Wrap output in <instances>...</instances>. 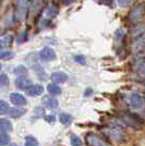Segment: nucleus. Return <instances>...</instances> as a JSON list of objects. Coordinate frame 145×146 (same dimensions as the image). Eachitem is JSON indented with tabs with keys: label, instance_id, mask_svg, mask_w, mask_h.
Listing matches in <instances>:
<instances>
[{
	"label": "nucleus",
	"instance_id": "obj_33",
	"mask_svg": "<svg viewBox=\"0 0 145 146\" xmlns=\"http://www.w3.org/2000/svg\"><path fill=\"white\" fill-rule=\"evenodd\" d=\"M1 68H2V67H1V64H0V70H1Z\"/></svg>",
	"mask_w": 145,
	"mask_h": 146
},
{
	"label": "nucleus",
	"instance_id": "obj_17",
	"mask_svg": "<svg viewBox=\"0 0 145 146\" xmlns=\"http://www.w3.org/2000/svg\"><path fill=\"white\" fill-rule=\"evenodd\" d=\"M59 120H60V122L62 124L68 125V124H70L72 122V116L69 115V113H66V112H62V113H60V116H59Z\"/></svg>",
	"mask_w": 145,
	"mask_h": 146
},
{
	"label": "nucleus",
	"instance_id": "obj_31",
	"mask_svg": "<svg viewBox=\"0 0 145 146\" xmlns=\"http://www.w3.org/2000/svg\"><path fill=\"white\" fill-rule=\"evenodd\" d=\"M92 93H93V90H92L91 87H88V88H86V91H85L84 95L87 97V96H90V95H92Z\"/></svg>",
	"mask_w": 145,
	"mask_h": 146
},
{
	"label": "nucleus",
	"instance_id": "obj_4",
	"mask_svg": "<svg viewBox=\"0 0 145 146\" xmlns=\"http://www.w3.org/2000/svg\"><path fill=\"white\" fill-rule=\"evenodd\" d=\"M130 104H131V106L134 109H141L145 105L144 98L138 93H133L131 95V97H130Z\"/></svg>",
	"mask_w": 145,
	"mask_h": 146
},
{
	"label": "nucleus",
	"instance_id": "obj_9",
	"mask_svg": "<svg viewBox=\"0 0 145 146\" xmlns=\"http://www.w3.org/2000/svg\"><path fill=\"white\" fill-rule=\"evenodd\" d=\"M15 85L20 90H24L25 91L26 88H29L31 86V80L23 76V75H21V76H19L18 79L15 80Z\"/></svg>",
	"mask_w": 145,
	"mask_h": 146
},
{
	"label": "nucleus",
	"instance_id": "obj_32",
	"mask_svg": "<svg viewBox=\"0 0 145 146\" xmlns=\"http://www.w3.org/2000/svg\"><path fill=\"white\" fill-rule=\"evenodd\" d=\"M10 146H19V145H17V144H11Z\"/></svg>",
	"mask_w": 145,
	"mask_h": 146
},
{
	"label": "nucleus",
	"instance_id": "obj_8",
	"mask_svg": "<svg viewBox=\"0 0 145 146\" xmlns=\"http://www.w3.org/2000/svg\"><path fill=\"white\" fill-rule=\"evenodd\" d=\"M25 92H26V94H27L29 96L34 97V96H38V95L43 94L44 87H43L42 85H39V84H35V85H31L29 88H26Z\"/></svg>",
	"mask_w": 145,
	"mask_h": 146
},
{
	"label": "nucleus",
	"instance_id": "obj_10",
	"mask_svg": "<svg viewBox=\"0 0 145 146\" xmlns=\"http://www.w3.org/2000/svg\"><path fill=\"white\" fill-rule=\"evenodd\" d=\"M42 103L44 106H46L47 108H57L58 107V100L53 96H44L42 99Z\"/></svg>",
	"mask_w": 145,
	"mask_h": 146
},
{
	"label": "nucleus",
	"instance_id": "obj_3",
	"mask_svg": "<svg viewBox=\"0 0 145 146\" xmlns=\"http://www.w3.org/2000/svg\"><path fill=\"white\" fill-rule=\"evenodd\" d=\"M38 57L42 61H46V62H49V61H53L57 58L56 56V52H55L54 49L49 48V47H45L43 48L39 54H38Z\"/></svg>",
	"mask_w": 145,
	"mask_h": 146
},
{
	"label": "nucleus",
	"instance_id": "obj_27",
	"mask_svg": "<svg viewBox=\"0 0 145 146\" xmlns=\"http://www.w3.org/2000/svg\"><path fill=\"white\" fill-rule=\"evenodd\" d=\"M26 39H27V33L24 32V33H22V34L17 38V42H18V43H23Z\"/></svg>",
	"mask_w": 145,
	"mask_h": 146
},
{
	"label": "nucleus",
	"instance_id": "obj_21",
	"mask_svg": "<svg viewBox=\"0 0 145 146\" xmlns=\"http://www.w3.org/2000/svg\"><path fill=\"white\" fill-rule=\"evenodd\" d=\"M9 85V78L7 74H0V88H5Z\"/></svg>",
	"mask_w": 145,
	"mask_h": 146
},
{
	"label": "nucleus",
	"instance_id": "obj_2",
	"mask_svg": "<svg viewBox=\"0 0 145 146\" xmlns=\"http://www.w3.org/2000/svg\"><path fill=\"white\" fill-rule=\"evenodd\" d=\"M30 6V0H17V7H15V17L18 20L22 21L26 17V13Z\"/></svg>",
	"mask_w": 145,
	"mask_h": 146
},
{
	"label": "nucleus",
	"instance_id": "obj_24",
	"mask_svg": "<svg viewBox=\"0 0 145 146\" xmlns=\"http://www.w3.org/2000/svg\"><path fill=\"white\" fill-rule=\"evenodd\" d=\"M57 12H58V8L56 6H50V8L48 9V11H47V15H48L49 18H54L55 15L57 14Z\"/></svg>",
	"mask_w": 145,
	"mask_h": 146
},
{
	"label": "nucleus",
	"instance_id": "obj_20",
	"mask_svg": "<svg viewBox=\"0 0 145 146\" xmlns=\"http://www.w3.org/2000/svg\"><path fill=\"white\" fill-rule=\"evenodd\" d=\"M14 57V52L9 51V50H5V51H0V60H9L12 59Z\"/></svg>",
	"mask_w": 145,
	"mask_h": 146
},
{
	"label": "nucleus",
	"instance_id": "obj_30",
	"mask_svg": "<svg viewBox=\"0 0 145 146\" xmlns=\"http://www.w3.org/2000/svg\"><path fill=\"white\" fill-rule=\"evenodd\" d=\"M45 120L47 122H49V123H54L56 118H55V116H46L45 117Z\"/></svg>",
	"mask_w": 145,
	"mask_h": 146
},
{
	"label": "nucleus",
	"instance_id": "obj_28",
	"mask_svg": "<svg viewBox=\"0 0 145 146\" xmlns=\"http://www.w3.org/2000/svg\"><path fill=\"white\" fill-rule=\"evenodd\" d=\"M74 60L76 61L78 63L85 64V58L83 57V56H75V57H74Z\"/></svg>",
	"mask_w": 145,
	"mask_h": 146
},
{
	"label": "nucleus",
	"instance_id": "obj_22",
	"mask_svg": "<svg viewBox=\"0 0 145 146\" xmlns=\"http://www.w3.org/2000/svg\"><path fill=\"white\" fill-rule=\"evenodd\" d=\"M10 142V137L7 133H0V146H5Z\"/></svg>",
	"mask_w": 145,
	"mask_h": 146
},
{
	"label": "nucleus",
	"instance_id": "obj_13",
	"mask_svg": "<svg viewBox=\"0 0 145 146\" xmlns=\"http://www.w3.org/2000/svg\"><path fill=\"white\" fill-rule=\"evenodd\" d=\"M8 112H9V116L12 117V118H20L26 112V109L20 108V107H14V108H11V109L8 110Z\"/></svg>",
	"mask_w": 145,
	"mask_h": 146
},
{
	"label": "nucleus",
	"instance_id": "obj_26",
	"mask_svg": "<svg viewBox=\"0 0 145 146\" xmlns=\"http://www.w3.org/2000/svg\"><path fill=\"white\" fill-rule=\"evenodd\" d=\"M14 73H18V74H26V73H27V70H26V68L23 67V66H19V67L14 70Z\"/></svg>",
	"mask_w": 145,
	"mask_h": 146
},
{
	"label": "nucleus",
	"instance_id": "obj_5",
	"mask_svg": "<svg viewBox=\"0 0 145 146\" xmlns=\"http://www.w3.org/2000/svg\"><path fill=\"white\" fill-rule=\"evenodd\" d=\"M86 142L90 146H106L104 141L99 136L93 133H88L86 135Z\"/></svg>",
	"mask_w": 145,
	"mask_h": 146
},
{
	"label": "nucleus",
	"instance_id": "obj_18",
	"mask_svg": "<svg viewBox=\"0 0 145 146\" xmlns=\"http://www.w3.org/2000/svg\"><path fill=\"white\" fill-rule=\"evenodd\" d=\"M12 40H13L12 35H7L5 38H0V49L6 47V46H9L10 44L12 43Z\"/></svg>",
	"mask_w": 145,
	"mask_h": 146
},
{
	"label": "nucleus",
	"instance_id": "obj_15",
	"mask_svg": "<svg viewBox=\"0 0 145 146\" xmlns=\"http://www.w3.org/2000/svg\"><path fill=\"white\" fill-rule=\"evenodd\" d=\"M142 48H145V34L142 35L141 37H139V38H136V40L134 42V50H135V52Z\"/></svg>",
	"mask_w": 145,
	"mask_h": 146
},
{
	"label": "nucleus",
	"instance_id": "obj_23",
	"mask_svg": "<svg viewBox=\"0 0 145 146\" xmlns=\"http://www.w3.org/2000/svg\"><path fill=\"white\" fill-rule=\"evenodd\" d=\"M9 110V106L5 100H0V115H6Z\"/></svg>",
	"mask_w": 145,
	"mask_h": 146
},
{
	"label": "nucleus",
	"instance_id": "obj_6",
	"mask_svg": "<svg viewBox=\"0 0 145 146\" xmlns=\"http://www.w3.org/2000/svg\"><path fill=\"white\" fill-rule=\"evenodd\" d=\"M10 100H11V103H12L13 105H17L18 107L26 105V98H25L23 95L19 94V93H11V95H10Z\"/></svg>",
	"mask_w": 145,
	"mask_h": 146
},
{
	"label": "nucleus",
	"instance_id": "obj_19",
	"mask_svg": "<svg viewBox=\"0 0 145 146\" xmlns=\"http://www.w3.org/2000/svg\"><path fill=\"white\" fill-rule=\"evenodd\" d=\"M25 146H38V141L34 136L27 135L25 137Z\"/></svg>",
	"mask_w": 145,
	"mask_h": 146
},
{
	"label": "nucleus",
	"instance_id": "obj_12",
	"mask_svg": "<svg viewBox=\"0 0 145 146\" xmlns=\"http://www.w3.org/2000/svg\"><path fill=\"white\" fill-rule=\"evenodd\" d=\"M12 131V124L7 119H0V133H7Z\"/></svg>",
	"mask_w": 145,
	"mask_h": 146
},
{
	"label": "nucleus",
	"instance_id": "obj_11",
	"mask_svg": "<svg viewBox=\"0 0 145 146\" xmlns=\"http://www.w3.org/2000/svg\"><path fill=\"white\" fill-rule=\"evenodd\" d=\"M50 79L53 80V82L55 83H66L68 81V74L63 72H54L51 74Z\"/></svg>",
	"mask_w": 145,
	"mask_h": 146
},
{
	"label": "nucleus",
	"instance_id": "obj_29",
	"mask_svg": "<svg viewBox=\"0 0 145 146\" xmlns=\"http://www.w3.org/2000/svg\"><path fill=\"white\" fill-rule=\"evenodd\" d=\"M117 2H118V5L121 7H126L128 6L129 3H131L132 2V0H117Z\"/></svg>",
	"mask_w": 145,
	"mask_h": 146
},
{
	"label": "nucleus",
	"instance_id": "obj_16",
	"mask_svg": "<svg viewBox=\"0 0 145 146\" xmlns=\"http://www.w3.org/2000/svg\"><path fill=\"white\" fill-rule=\"evenodd\" d=\"M47 90H48V92L51 94V95H60L61 94V87H59L56 83L48 84Z\"/></svg>",
	"mask_w": 145,
	"mask_h": 146
},
{
	"label": "nucleus",
	"instance_id": "obj_25",
	"mask_svg": "<svg viewBox=\"0 0 145 146\" xmlns=\"http://www.w3.org/2000/svg\"><path fill=\"white\" fill-rule=\"evenodd\" d=\"M71 144H72V146H82V141L79 136L72 135L71 136Z\"/></svg>",
	"mask_w": 145,
	"mask_h": 146
},
{
	"label": "nucleus",
	"instance_id": "obj_14",
	"mask_svg": "<svg viewBox=\"0 0 145 146\" xmlns=\"http://www.w3.org/2000/svg\"><path fill=\"white\" fill-rule=\"evenodd\" d=\"M109 136L112 137L117 142H122L123 141V134L119 129H111L109 131Z\"/></svg>",
	"mask_w": 145,
	"mask_h": 146
},
{
	"label": "nucleus",
	"instance_id": "obj_7",
	"mask_svg": "<svg viewBox=\"0 0 145 146\" xmlns=\"http://www.w3.org/2000/svg\"><path fill=\"white\" fill-rule=\"evenodd\" d=\"M130 34L131 36L134 37V38H139L142 35L145 34V22L144 23H141V24L134 25L131 31H130Z\"/></svg>",
	"mask_w": 145,
	"mask_h": 146
},
{
	"label": "nucleus",
	"instance_id": "obj_1",
	"mask_svg": "<svg viewBox=\"0 0 145 146\" xmlns=\"http://www.w3.org/2000/svg\"><path fill=\"white\" fill-rule=\"evenodd\" d=\"M145 17V2L136 3L131 8L128 14V20L131 22H139Z\"/></svg>",
	"mask_w": 145,
	"mask_h": 146
}]
</instances>
